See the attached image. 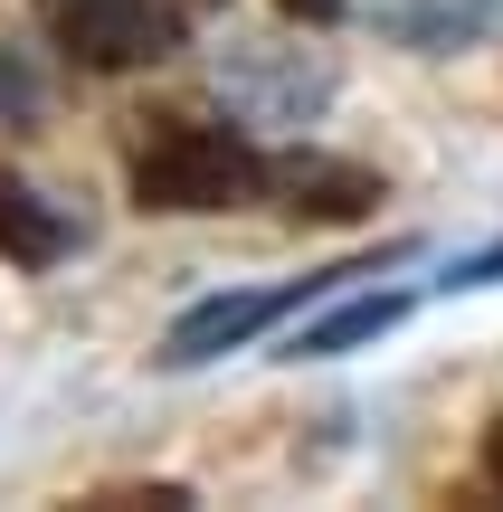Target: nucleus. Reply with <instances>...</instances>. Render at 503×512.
<instances>
[{
  "label": "nucleus",
  "mask_w": 503,
  "mask_h": 512,
  "mask_svg": "<svg viewBox=\"0 0 503 512\" xmlns=\"http://www.w3.org/2000/svg\"><path fill=\"white\" fill-rule=\"evenodd\" d=\"M266 190H276L295 219L314 228H342V219H371L380 181L361 162H333V152H285V162H266Z\"/></svg>",
  "instance_id": "4"
},
{
  "label": "nucleus",
  "mask_w": 503,
  "mask_h": 512,
  "mask_svg": "<svg viewBox=\"0 0 503 512\" xmlns=\"http://www.w3.org/2000/svg\"><path fill=\"white\" fill-rule=\"evenodd\" d=\"M399 256H409V247H399ZM399 256H380V266H399ZM380 266H333V275H295V285H276V294H209V304H190L181 323H171L162 361H171V370H190V361H219V351L257 342L266 323H285V313L323 304V294L361 285V275H380Z\"/></svg>",
  "instance_id": "3"
},
{
  "label": "nucleus",
  "mask_w": 503,
  "mask_h": 512,
  "mask_svg": "<svg viewBox=\"0 0 503 512\" xmlns=\"http://www.w3.org/2000/svg\"><path fill=\"white\" fill-rule=\"evenodd\" d=\"M399 313H409V294H352V304L342 313H323V323H304L295 342V361H323V351H352V342H380V332L399 323Z\"/></svg>",
  "instance_id": "7"
},
{
  "label": "nucleus",
  "mask_w": 503,
  "mask_h": 512,
  "mask_svg": "<svg viewBox=\"0 0 503 512\" xmlns=\"http://www.w3.org/2000/svg\"><path fill=\"white\" fill-rule=\"evenodd\" d=\"M371 19L390 38H409V48H466V38H485L503 19V0H371Z\"/></svg>",
  "instance_id": "5"
},
{
  "label": "nucleus",
  "mask_w": 503,
  "mask_h": 512,
  "mask_svg": "<svg viewBox=\"0 0 503 512\" xmlns=\"http://www.w3.org/2000/svg\"><path fill=\"white\" fill-rule=\"evenodd\" d=\"M494 275H503V247H485V256H466V266H456L447 285H494Z\"/></svg>",
  "instance_id": "8"
},
{
  "label": "nucleus",
  "mask_w": 503,
  "mask_h": 512,
  "mask_svg": "<svg viewBox=\"0 0 503 512\" xmlns=\"http://www.w3.org/2000/svg\"><path fill=\"white\" fill-rule=\"evenodd\" d=\"M38 29H48L57 48L76 57V67L124 76V67H152V57H171L190 19L171 10V0H38Z\"/></svg>",
  "instance_id": "2"
},
{
  "label": "nucleus",
  "mask_w": 503,
  "mask_h": 512,
  "mask_svg": "<svg viewBox=\"0 0 503 512\" xmlns=\"http://www.w3.org/2000/svg\"><path fill=\"white\" fill-rule=\"evenodd\" d=\"M171 10H181V19H209V10H228V0H171Z\"/></svg>",
  "instance_id": "11"
},
{
  "label": "nucleus",
  "mask_w": 503,
  "mask_h": 512,
  "mask_svg": "<svg viewBox=\"0 0 503 512\" xmlns=\"http://www.w3.org/2000/svg\"><path fill=\"white\" fill-rule=\"evenodd\" d=\"M285 19H342V0H276Z\"/></svg>",
  "instance_id": "10"
},
{
  "label": "nucleus",
  "mask_w": 503,
  "mask_h": 512,
  "mask_svg": "<svg viewBox=\"0 0 503 512\" xmlns=\"http://www.w3.org/2000/svg\"><path fill=\"white\" fill-rule=\"evenodd\" d=\"M485 484H494V494H503V418L485 427Z\"/></svg>",
  "instance_id": "9"
},
{
  "label": "nucleus",
  "mask_w": 503,
  "mask_h": 512,
  "mask_svg": "<svg viewBox=\"0 0 503 512\" xmlns=\"http://www.w3.org/2000/svg\"><path fill=\"white\" fill-rule=\"evenodd\" d=\"M67 247H76L67 209H57V200H38L19 171H0V256H10V266H57Z\"/></svg>",
  "instance_id": "6"
},
{
  "label": "nucleus",
  "mask_w": 503,
  "mask_h": 512,
  "mask_svg": "<svg viewBox=\"0 0 503 512\" xmlns=\"http://www.w3.org/2000/svg\"><path fill=\"white\" fill-rule=\"evenodd\" d=\"M124 181H133L143 209L200 219V209L266 200V152L247 143L238 124H219V114L162 105V114H133V124H124Z\"/></svg>",
  "instance_id": "1"
}]
</instances>
